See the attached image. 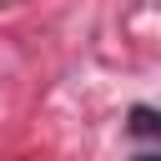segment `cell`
<instances>
[{
	"instance_id": "1",
	"label": "cell",
	"mask_w": 161,
	"mask_h": 161,
	"mask_svg": "<svg viewBox=\"0 0 161 161\" xmlns=\"http://www.w3.org/2000/svg\"><path fill=\"white\" fill-rule=\"evenodd\" d=\"M131 126H136V131H156V136H161V116H156V111H146V106H136V111H131Z\"/></svg>"
}]
</instances>
